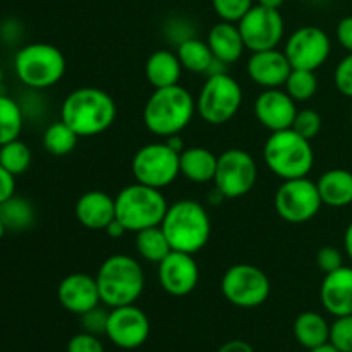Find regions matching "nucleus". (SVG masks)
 Instances as JSON below:
<instances>
[{
  "label": "nucleus",
  "instance_id": "f257e3e1",
  "mask_svg": "<svg viewBox=\"0 0 352 352\" xmlns=\"http://www.w3.org/2000/svg\"><path fill=\"white\" fill-rule=\"evenodd\" d=\"M117 105L105 89L85 86L69 93L60 105V120L79 138L100 136L113 126Z\"/></svg>",
  "mask_w": 352,
  "mask_h": 352
},
{
  "label": "nucleus",
  "instance_id": "f03ea898",
  "mask_svg": "<svg viewBox=\"0 0 352 352\" xmlns=\"http://www.w3.org/2000/svg\"><path fill=\"white\" fill-rule=\"evenodd\" d=\"M196 113V98L181 85L153 89L143 109V124L157 138L181 134Z\"/></svg>",
  "mask_w": 352,
  "mask_h": 352
},
{
  "label": "nucleus",
  "instance_id": "7ed1b4c3",
  "mask_svg": "<svg viewBox=\"0 0 352 352\" xmlns=\"http://www.w3.org/2000/svg\"><path fill=\"white\" fill-rule=\"evenodd\" d=\"M160 227L172 251L181 253H199L212 236L208 212L201 203L189 198L168 205Z\"/></svg>",
  "mask_w": 352,
  "mask_h": 352
},
{
  "label": "nucleus",
  "instance_id": "20e7f679",
  "mask_svg": "<svg viewBox=\"0 0 352 352\" xmlns=\"http://www.w3.org/2000/svg\"><path fill=\"white\" fill-rule=\"evenodd\" d=\"M100 299L107 308L136 305L144 291V272L129 254H112L100 265L95 275Z\"/></svg>",
  "mask_w": 352,
  "mask_h": 352
},
{
  "label": "nucleus",
  "instance_id": "39448f33",
  "mask_svg": "<svg viewBox=\"0 0 352 352\" xmlns=\"http://www.w3.org/2000/svg\"><path fill=\"white\" fill-rule=\"evenodd\" d=\"M14 71L28 89L43 91L62 81L67 71V60L58 47L36 41L24 45L16 52Z\"/></svg>",
  "mask_w": 352,
  "mask_h": 352
},
{
  "label": "nucleus",
  "instance_id": "423d86ee",
  "mask_svg": "<svg viewBox=\"0 0 352 352\" xmlns=\"http://www.w3.org/2000/svg\"><path fill=\"white\" fill-rule=\"evenodd\" d=\"M263 160L268 170L282 181L308 177L315 165V151L311 141L294 129L272 133L263 146Z\"/></svg>",
  "mask_w": 352,
  "mask_h": 352
},
{
  "label": "nucleus",
  "instance_id": "0eeeda50",
  "mask_svg": "<svg viewBox=\"0 0 352 352\" xmlns=\"http://www.w3.org/2000/svg\"><path fill=\"white\" fill-rule=\"evenodd\" d=\"M168 203L162 189L150 186H126L116 196V219L126 227L127 232H140L160 226L167 213Z\"/></svg>",
  "mask_w": 352,
  "mask_h": 352
},
{
  "label": "nucleus",
  "instance_id": "6e6552de",
  "mask_svg": "<svg viewBox=\"0 0 352 352\" xmlns=\"http://www.w3.org/2000/svg\"><path fill=\"white\" fill-rule=\"evenodd\" d=\"M243 100V86L229 72L208 76L196 96V113L206 124L223 126L237 116Z\"/></svg>",
  "mask_w": 352,
  "mask_h": 352
},
{
  "label": "nucleus",
  "instance_id": "1a4fd4ad",
  "mask_svg": "<svg viewBox=\"0 0 352 352\" xmlns=\"http://www.w3.org/2000/svg\"><path fill=\"white\" fill-rule=\"evenodd\" d=\"M134 181L150 188L164 189L181 175V153L165 141L143 144L131 162Z\"/></svg>",
  "mask_w": 352,
  "mask_h": 352
},
{
  "label": "nucleus",
  "instance_id": "9d476101",
  "mask_svg": "<svg viewBox=\"0 0 352 352\" xmlns=\"http://www.w3.org/2000/svg\"><path fill=\"white\" fill-rule=\"evenodd\" d=\"M220 289L223 298L232 306L253 309L267 302L272 284L268 275L256 265L236 263L226 270Z\"/></svg>",
  "mask_w": 352,
  "mask_h": 352
},
{
  "label": "nucleus",
  "instance_id": "9b49d317",
  "mask_svg": "<svg viewBox=\"0 0 352 352\" xmlns=\"http://www.w3.org/2000/svg\"><path fill=\"white\" fill-rule=\"evenodd\" d=\"M274 206L284 222L299 226L315 219L323 201L316 182L309 177H298L282 181L274 196Z\"/></svg>",
  "mask_w": 352,
  "mask_h": 352
},
{
  "label": "nucleus",
  "instance_id": "f8f14e48",
  "mask_svg": "<svg viewBox=\"0 0 352 352\" xmlns=\"http://www.w3.org/2000/svg\"><path fill=\"white\" fill-rule=\"evenodd\" d=\"M258 181V165L253 155L241 148H230L219 155L215 172V191L222 198L237 199L246 196Z\"/></svg>",
  "mask_w": 352,
  "mask_h": 352
},
{
  "label": "nucleus",
  "instance_id": "ddd939ff",
  "mask_svg": "<svg viewBox=\"0 0 352 352\" xmlns=\"http://www.w3.org/2000/svg\"><path fill=\"white\" fill-rule=\"evenodd\" d=\"M246 50L263 52L277 48L285 34V23L278 9L253 6L237 23Z\"/></svg>",
  "mask_w": 352,
  "mask_h": 352
},
{
  "label": "nucleus",
  "instance_id": "4468645a",
  "mask_svg": "<svg viewBox=\"0 0 352 352\" xmlns=\"http://www.w3.org/2000/svg\"><path fill=\"white\" fill-rule=\"evenodd\" d=\"M292 69L318 71L330 57L332 40L318 26H301L289 34L284 48Z\"/></svg>",
  "mask_w": 352,
  "mask_h": 352
},
{
  "label": "nucleus",
  "instance_id": "2eb2a0df",
  "mask_svg": "<svg viewBox=\"0 0 352 352\" xmlns=\"http://www.w3.org/2000/svg\"><path fill=\"white\" fill-rule=\"evenodd\" d=\"M150 332V318L136 305L110 308L105 336L113 346L126 351L138 349L146 342Z\"/></svg>",
  "mask_w": 352,
  "mask_h": 352
},
{
  "label": "nucleus",
  "instance_id": "dca6fc26",
  "mask_svg": "<svg viewBox=\"0 0 352 352\" xmlns=\"http://www.w3.org/2000/svg\"><path fill=\"white\" fill-rule=\"evenodd\" d=\"M192 256L195 254L170 251L158 263V282L168 296L184 298L198 287L199 267Z\"/></svg>",
  "mask_w": 352,
  "mask_h": 352
},
{
  "label": "nucleus",
  "instance_id": "f3484780",
  "mask_svg": "<svg viewBox=\"0 0 352 352\" xmlns=\"http://www.w3.org/2000/svg\"><path fill=\"white\" fill-rule=\"evenodd\" d=\"M254 117L258 122L270 133L291 129L294 124L298 107L289 93L282 88L263 89L256 96L253 105Z\"/></svg>",
  "mask_w": 352,
  "mask_h": 352
},
{
  "label": "nucleus",
  "instance_id": "a211bd4d",
  "mask_svg": "<svg viewBox=\"0 0 352 352\" xmlns=\"http://www.w3.org/2000/svg\"><path fill=\"white\" fill-rule=\"evenodd\" d=\"M246 71L251 81L260 88H282L291 74L292 65L284 50L272 48V50L251 52Z\"/></svg>",
  "mask_w": 352,
  "mask_h": 352
},
{
  "label": "nucleus",
  "instance_id": "6ab92c4d",
  "mask_svg": "<svg viewBox=\"0 0 352 352\" xmlns=\"http://www.w3.org/2000/svg\"><path fill=\"white\" fill-rule=\"evenodd\" d=\"M57 298L62 308L78 316L102 305L96 278L85 272H74L62 278L57 289Z\"/></svg>",
  "mask_w": 352,
  "mask_h": 352
},
{
  "label": "nucleus",
  "instance_id": "aec40b11",
  "mask_svg": "<svg viewBox=\"0 0 352 352\" xmlns=\"http://www.w3.org/2000/svg\"><path fill=\"white\" fill-rule=\"evenodd\" d=\"M323 309L333 318L352 315V267H340L323 277L320 285Z\"/></svg>",
  "mask_w": 352,
  "mask_h": 352
},
{
  "label": "nucleus",
  "instance_id": "412c9836",
  "mask_svg": "<svg viewBox=\"0 0 352 352\" xmlns=\"http://www.w3.org/2000/svg\"><path fill=\"white\" fill-rule=\"evenodd\" d=\"M74 215L86 229L105 230V227L116 219V198L100 189L86 191L76 201Z\"/></svg>",
  "mask_w": 352,
  "mask_h": 352
},
{
  "label": "nucleus",
  "instance_id": "4be33fe9",
  "mask_svg": "<svg viewBox=\"0 0 352 352\" xmlns=\"http://www.w3.org/2000/svg\"><path fill=\"white\" fill-rule=\"evenodd\" d=\"M206 43H208L213 57L227 65H232L241 60L244 50H246L239 26L236 23H227V21H220L210 28Z\"/></svg>",
  "mask_w": 352,
  "mask_h": 352
},
{
  "label": "nucleus",
  "instance_id": "5701e85b",
  "mask_svg": "<svg viewBox=\"0 0 352 352\" xmlns=\"http://www.w3.org/2000/svg\"><path fill=\"white\" fill-rule=\"evenodd\" d=\"M323 205L346 208L352 205V172L347 168H330L316 181Z\"/></svg>",
  "mask_w": 352,
  "mask_h": 352
},
{
  "label": "nucleus",
  "instance_id": "b1692460",
  "mask_svg": "<svg viewBox=\"0 0 352 352\" xmlns=\"http://www.w3.org/2000/svg\"><path fill=\"white\" fill-rule=\"evenodd\" d=\"M182 65L177 54L172 50H155L144 64V76L146 81L153 86V89L167 88V86L179 85L182 76Z\"/></svg>",
  "mask_w": 352,
  "mask_h": 352
},
{
  "label": "nucleus",
  "instance_id": "393cba45",
  "mask_svg": "<svg viewBox=\"0 0 352 352\" xmlns=\"http://www.w3.org/2000/svg\"><path fill=\"white\" fill-rule=\"evenodd\" d=\"M219 157L203 146H191L181 151V175L195 184L213 182Z\"/></svg>",
  "mask_w": 352,
  "mask_h": 352
},
{
  "label": "nucleus",
  "instance_id": "a878e982",
  "mask_svg": "<svg viewBox=\"0 0 352 352\" xmlns=\"http://www.w3.org/2000/svg\"><path fill=\"white\" fill-rule=\"evenodd\" d=\"M296 340L306 351L316 349L330 342V323L323 315L316 311H302L294 320L292 327Z\"/></svg>",
  "mask_w": 352,
  "mask_h": 352
},
{
  "label": "nucleus",
  "instance_id": "bb28decb",
  "mask_svg": "<svg viewBox=\"0 0 352 352\" xmlns=\"http://www.w3.org/2000/svg\"><path fill=\"white\" fill-rule=\"evenodd\" d=\"M0 220L10 232H26L34 226L36 212L30 199L14 195L0 203Z\"/></svg>",
  "mask_w": 352,
  "mask_h": 352
},
{
  "label": "nucleus",
  "instance_id": "cd10ccee",
  "mask_svg": "<svg viewBox=\"0 0 352 352\" xmlns=\"http://www.w3.org/2000/svg\"><path fill=\"white\" fill-rule=\"evenodd\" d=\"M175 54L181 60L182 69L192 72V74L206 76L210 71V65L215 60L208 43L198 36L188 38L186 41H182L177 50H175Z\"/></svg>",
  "mask_w": 352,
  "mask_h": 352
},
{
  "label": "nucleus",
  "instance_id": "c85d7f7f",
  "mask_svg": "<svg viewBox=\"0 0 352 352\" xmlns=\"http://www.w3.org/2000/svg\"><path fill=\"white\" fill-rule=\"evenodd\" d=\"M134 246H136L138 254H140L144 261H150V263L155 265L160 263V261L172 251L168 239L165 237L160 226L150 227V229L136 232Z\"/></svg>",
  "mask_w": 352,
  "mask_h": 352
},
{
  "label": "nucleus",
  "instance_id": "c756f323",
  "mask_svg": "<svg viewBox=\"0 0 352 352\" xmlns=\"http://www.w3.org/2000/svg\"><path fill=\"white\" fill-rule=\"evenodd\" d=\"M24 122L26 117L19 102L7 95H0V146L9 141L19 140Z\"/></svg>",
  "mask_w": 352,
  "mask_h": 352
},
{
  "label": "nucleus",
  "instance_id": "7c9ffc66",
  "mask_svg": "<svg viewBox=\"0 0 352 352\" xmlns=\"http://www.w3.org/2000/svg\"><path fill=\"white\" fill-rule=\"evenodd\" d=\"M79 136L62 120L52 122L43 133V148L54 157H65L78 146Z\"/></svg>",
  "mask_w": 352,
  "mask_h": 352
},
{
  "label": "nucleus",
  "instance_id": "2f4dec72",
  "mask_svg": "<svg viewBox=\"0 0 352 352\" xmlns=\"http://www.w3.org/2000/svg\"><path fill=\"white\" fill-rule=\"evenodd\" d=\"M33 153L24 141L14 140L0 146V165L12 175H21L31 167Z\"/></svg>",
  "mask_w": 352,
  "mask_h": 352
},
{
  "label": "nucleus",
  "instance_id": "473e14b6",
  "mask_svg": "<svg viewBox=\"0 0 352 352\" xmlns=\"http://www.w3.org/2000/svg\"><path fill=\"white\" fill-rule=\"evenodd\" d=\"M284 89L296 103L308 102V100L315 98L316 91H318V76H316V71L292 69L287 81H285Z\"/></svg>",
  "mask_w": 352,
  "mask_h": 352
},
{
  "label": "nucleus",
  "instance_id": "72a5a7b5",
  "mask_svg": "<svg viewBox=\"0 0 352 352\" xmlns=\"http://www.w3.org/2000/svg\"><path fill=\"white\" fill-rule=\"evenodd\" d=\"M322 127H323V119L315 109H302V110H298V113H296L294 124H292L291 129H294L296 133L301 134L302 138L311 141L318 136Z\"/></svg>",
  "mask_w": 352,
  "mask_h": 352
},
{
  "label": "nucleus",
  "instance_id": "f704fd0d",
  "mask_svg": "<svg viewBox=\"0 0 352 352\" xmlns=\"http://www.w3.org/2000/svg\"><path fill=\"white\" fill-rule=\"evenodd\" d=\"M253 6V0H212V7L220 21L236 24L246 16L248 10Z\"/></svg>",
  "mask_w": 352,
  "mask_h": 352
},
{
  "label": "nucleus",
  "instance_id": "c9c22d12",
  "mask_svg": "<svg viewBox=\"0 0 352 352\" xmlns=\"http://www.w3.org/2000/svg\"><path fill=\"white\" fill-rule=\"evenodd\" d=\"M109 313L110 308H107L105 305H98L89 309V311L79 315V325H81L82 332H88L96 337L105 336L107 323H109Z\"/></svg>",
  "mask_w": 352,
  "mask_h": 352
},
{
  "label": "nucleus",
  "instance_id": "e433bc0d",
  "mask_svg": "<svg viewBox=\"0 0 352 352\" xmlns=\"http://www.w3.org/2000/svg\"><path fill=\"white\" fill-rule=\"evenodd\" d=\"M330 344L340 352H352V315L339 316L330 323Z\"/></svg>",
  "mask_w": 352,
  "mask_h": 352
},
{
  "label": "nucleus",
  "instance_id": "4c0bfd02",
  "mask_svg": "<svg viewBox=\"0 0 352 352\" xmlns=\"http://www.w3.org/2000/svg\"><path fill=\"white\" fill-rule=\"evenodd\" d=\"M333 85L340 95L352 100V52H349L344 58H340L339 64L336 65Z\"/></svg>",
  "mask_w": 352,
  "mask_h": 352
},
{
  "label": "nucleus",
  "instance_id": "58836bf2",
  "mask_svg": "<svg viewBox=\"0 0 352 352\" xmlns=\"http://www.w3.org/2000/svg\"><path fill=\"white\" fill-rule=\"evenodd\" d=\"M316 267L325 275L330 274V272L339 270L340 267H344L342 251L336 246L320 248L318 253H316Z\"/></svg>",
  "mask_w": 352,
  "mask_h": 352
},
{
  "label": "nucleus",
  "instance_id": "ea45409f",
  "mask_svg": "<svg viewBox=\"0 0 352 352\" xmlns=\"http://www.w3.org/2000/svg\"><path fill=\"white\" fill-rule=\"evenodd\" d=\"M65 352H105V349H103L100 337L81 330V332L71 337L67 347H65Z\"/></svg>",
  "mask_w": 352,
  "mask_h": 352
},
{
  "label": "nucleus",
  "instance_id": "a19ab883",
  "mask_svg": "<svg viewBox=\"0 0 352 352\" xmlns=\"http://www.w3.org/2000/svg\"><path fill=\"white\" fill-rule=\"evenodd\" d=\"M336 38L340 47L347 50V54L352 52V16H346L337 23Z\"/></svg>",
  "mask_w": 352,
  "mask_h": 352
},
{
  "label": "nucleus",
  "instance_id": "79ce46f5",
  "mask_svg": "<svg viewBox=\"0 0 352 352\" xmlns=\"http://www.w3.org/2000/svg\"><path fill=\"white\" fill-rule=\"evenodd\" d=\"M14 195H16V175H12L0 165V203Z\"/></svg>",
  "mask_w": 352,
  "mask_h": 352
},
{
  "label": "nucleus",
  "instance_id": "37998d69",
  "mask_svg": "<svg viewBox=\"0 0 352 352\" xmlns=\"http://www.w3.org/2000/svg\"><path fill=\"white\" fill-rule=\"evenodd\" d=\"M217 352H254V349L251 347L250 342H246V340L234 339L223 344Z\"/></svg>",
  "mask_w": 352,
  "mask_h": 352
},
{
  "label": "nucleus",
  "instance_id": "c03bdc74",
  "mask_svg": "<svg viewBox=\"0 0 352 352\" xmlns=\"http://www.w3.org/2000/svg\"><path fill=\"white\" fill-rule=\"evenodd\" d=\"M126 232H127L126 227H124L117 219H113L112 222L105 227V234L110 237V239H120Z\"/></svg>",
  "mask_w": 352,
  "mask_h": 352
},
{
  "label": "nucleus",
  "instance_id": "a18cd8bd",
  "mask_svg": "<svg viewBox=\"0 0 352 352\" xmlns=\"http://www.w3.org/2000/svg\"><path fill=\"white\" fill-rule=\"evenodd\" d=\"M164 141L168 144V146L172 148V150L177 151V153H181V151L186 150L184 140L181 138V134H174V136H168V138H165Z\"/></svg>",
  "mask_w": 352,
  "mask_h": 352
},
{
  "label": "nucleus",
  "instance_id": "49530a36",
  "mask_svg": "<svg viewBox=\"0 0 352 352\" xmlns=\"http://www.w3.org/2000/svg\"><path fill=\"white\" fill-rule=\"evenodd\" d=\"M344 253L352 261V222L346 227V232H344Z\"/></svg>",
  "mask_w": 352,
  "mask_h": 352
},
{
  "label": "nucleus",
  "instance_id": "de8ad7c7",
  "mask_svg": "<svg viewBox=\"0 0 352 352\" xmlns=\"http://www.w3.org/2000/svg\"><path fill=\"white\" fill-rule=\"evenodd\" d=\"M285 0H256L258 6H263V7H268V9H278L280 10V7L284 6Z\"/></svg>",
  "mask_w": 352,
  "mask_h": 352
},
{
  "label": "nucleus",
  "instance_id": "09e8293b",
  "mask_svg": "<svg viewBox=\"0 0 352 352\" xmlns=\"http://www.w3.org/2000/svg\"><path fill=\"white\" fill-rule=\"evenodd\" d=\"M308 352H340V351H337L336 347L332 346V344H325V346H322V347H316V349H311V351H308Z\"/></svg>",
  "mask_w": 352,
  "mask_h": 352
},
{
  "label": "nucleus",
  "instance_id": "8fccbe9b",
  "mask_svg": "<svg viewBox=\"0 0 352 352\" xmlns=\"http://www.w3.org/2000/svg\"><path fill=\"white\" fill-rule=\"evenodd\" d=\"M6 232H7L6 226H3V222H2V220H0V239H2V237L6 236Z\"/></svg>",
  "mask_w": 352,
  "mask_h": 352
},
{
  "label": "nucleus",
  "instance_id": "3c124183",
  "mask_svg": "<svg viewBox=\"0 0 352 352\" xmlns=\"http://www.w3.org/2000/svg\"><path fill=\"white\" fill-rule=\"evenodd\" d=\"M2 81H3V69L2 65H0V86H2Z\"/></svg>",
  "mask_w": 352,
  "mask_h": 352
},
{
  "label": "nucleus",
  "instance_id": "603ef678",
  "mask_svg": "<svg viewBox=\"0 0 352 352\" xmlns=\"http://www.w3.org/2000/svg\"><path fill=\"white\" fill-rule=\"evenodd\" d=\"M351 127H352V110H351Z\"/></svg>",
  "mask_w": 352,
  "mask_h": 352
}]
</instances>
